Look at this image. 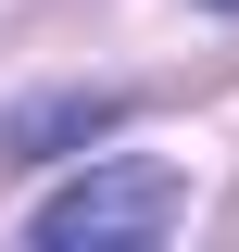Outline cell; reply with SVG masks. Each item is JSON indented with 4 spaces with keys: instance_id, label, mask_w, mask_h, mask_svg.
I'll return each mask as SVG.
<instances>
[{
    "instance_id": "1",
    "label": "cell",
    "mask_w": 239,
    "mask_h": 252,
    "mask_svg": "<svg viewBox=\"0 0 239 252\" xmlns=\"http://www.w3.org/2000/svg\"><path fill=\"white\" fill-rule=\"evenodd\" d=\"M177 215H189V189L164 164H89L76 189H51L26 215V240L38 252H114V240H164Z\"/></svg>"
},
{
    "instance_id": "2",
    "label": "cell",
    "mask_w": 239,
    "mask_h": 252,
    "mask_svg": "<svg viewBox=\"0 0 239 252\" xmlns=\"http://www.w3.org/2000/svg\"><path fill=\"white\" fill-rule=\"evenodd\" d=\"M114 126H126V89H51V101H26V114L0 126V152H13V164H51V152L114 139Z\"/></svg>"
},
{
    "instance_id": "3",
    "label": "cell",
    "mask_w": 239,
    "mask_h": 252,
    "mask_svg": "<svg viewBox=\"0 0 239 252\" xmlns=\"http://www.w3.org/2000/svg\"><path fill=\"white\" fill-rule=\"evenodd\" d=\"M214 13H239V0H214Z\"/></svg>"
}]
</instances>
